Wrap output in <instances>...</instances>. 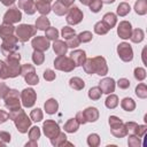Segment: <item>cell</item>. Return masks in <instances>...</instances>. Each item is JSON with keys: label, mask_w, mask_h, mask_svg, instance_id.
Listing matches in <instances>:
<instances>
[{"label": "cell", "mask_w": 147, "mask_h": 147, "mask_svg": "<svg viewBox=\"0 0 147 147\" xmlns=\"http://www.w3.org/2000/svg\"><path fill=\"white\" fill-rule=\"evenodd\" d=\"M20 60H21V55L20 53H11L9 55H7L6 59V64L8 68V75L9 77H16L21 74V67H20Z\"/></svg>", "instance_id": "obj_3"}, {"label": "cell", "mask_w": 147, "mask_h": 147, "mask_svg": "<svg viewBox=\"0 0 147 147\" xmlns=\"http://www.w3.org/2000/svg\"><path fill=\"white\" fill-rule=\"evenodd\" d=\"M117 105H118V99H117V96H116L115 94H110V95L106 99V107H107V108L113 109V108H115Z\"/></svg>", "instance_id": "obj_35"}, {"label": "cell", "mask_w": 147, "mask_h": 147, "mask_svg": "<svg viewBox=\"0 0 147 147\" xmlns=\"http://www.w3.org/2000/svg\"><path fill=\"white\" fill-rule=\"evenodd\" d=\"M117 85H118L119 88H127V87L130 86V82H129L127 79H125V78H121V79L118 80Z\"/></svg>", "instance_id": "obj_51"}, {"label": "cell", "mask_w": 147, "mask_h": 147, "mask_svg": "<svg viewBox=\"0 0 147 147\" xmlns=\"http://www.w3.org/2000/svg\"><path fill=\"white\" fill-rule=\"evenodd\" d=\"M52 9H53V11L56 14V15H64L65 13H68V10H69V8L68 7H65L60 0H57L54 5H53V7H52Z\"/></svg>", "instance_id": "obj_25"}, {"label": "cell", "mask_w": 147, "mask_h": 147, "mask_svg": "<svg viewBox=\"0 0 147 147\" xmlns=\"http://www.w3.org/2000/svg\"><path fill=\"white\" fill-rule=\"evenodd\" d=\"M15 31H16L17 39L24 42V41H28V39H30L31 37H33L36 34L37 28L33 25H30V24H21L15 29Z\"/></svg>", "instance_id": "obj_4"}, {"label": "cell", "mask_w": 147, "mask_h": 147, "mask_svg": "<svg viewBox=\"0 0 147 147\" xmlns=\"http://www.w3.org/2000/svg\"><path fill=\"white\" fill-rule=\"evenodd\" d=\"M9 118H11L17 127V130L22 133L28 132V129L30 127L31 121L29 119V117L26 116V114L22 110V109H17V110H13L9 113Z\"/></svg>", "instance_id": "obj_2"}, {"label": "cell", "mask_w": 147, "mask_h": 147, "mask_svg": "<svg viewBox=\"0 0 147 147\" xmlns=\"http://www.w3.org/2000/svg\"><path fill=\"white\" fill-rule=\"evenodd\" d=\"M0 145H3V142H1V141H0Z\"/></svg>", "instance_id": "obj_61"}, {"label": "cell", "mask_w": 147, "mask_h": 147, "mask_svg": "<svg viewBox=\"0 0 147 147\" xmlns=\"http://www.w3.org/2000/svg\"><path fill=\"white\" fill-rule=\"evenodd\" d=\"M88 6H90V9L93 13H98L102 7V1L101 0H93Z\"/></svg>", "instance_id": "obj_47"}, {"label": "cell", "mask_w": 147, "mask_h": 147, "mask_svg": "<svg viewBox=\"0 0 147 147\" xmlns=\"http://www.w3.org/2000/svg\"><path fill=\"white\" fill-rule=\"evenodd\" d=\"M36 9H37L40 14L46 15V14H48V13L51 11L52 7H51V5H49L48 1H45V0H37V1H36Z\"/></svg>", "instance_id": "obj_21"}, {"label": "cell", "mask_w": 147, "mask_h": 147, "mask_svg": "<svg viewBox=\"0 0 147 147\" xmlns=\"http://www.w3.org/2000/svg\"><path fill=\"white\" fill-rule=\"evenodd\" d=\"M69 85H70V87H72L74 90L79 91V90H83V88H84L85 83H84V80L80 79L79 77H72V78L69 80Z\"/></svg>", "instance_id": "obj_27"}, {"label": "cell", "mask_w": 147, "mask_h": 147, "mask_svg": "<svg viewBox=\"0 0 147 147\" xmlns=\"http://www.w3.org/2000/svg\"><path fill=\"white\" fill-rule=\"evenodd\" d=\"M131 32H132V28H131V24L126 21H123L119 23L118 25V29H117V33L121 38L123 39H127L130 38L131 36Z\"/></svg>", "instance_id": "obj_16"}, {"label": "cell", "mask_w": 147, "mask_h": 147, "mask_svg": "<svg viewBox=\"0 0 147 147\" xmlns=\"http://www.w3.org/2000/svg\"><path fill=\"white\" fill-rule=\"evenodd\" d=\"M0 139L3 140L5 142H8V141H10V134H9L8 132L1 131V132H0Z\"/></svg>", "instance_id": "obj_54"}, {"label": "cell", "mask_w": 147, "mask_h": 147, "mask_svg": "<svg viewBox=\"0 0 147 147\" xmlns=\"http://www.w3.org/2000/svg\"><path fill=\"white\" fill-rule=\"evenodd\" d=\"M18 7L29 15H32L36 11V3L33 0H18Z\"/></svg>", "instance_id": "obj_19"}, {"label": "cell", "mask_w": 147, "mask_h": 147, "mask_svg": "<svg viewBox=\"0 0 147 147\" xmlns=\"http://www.w3.org/2000/svg\"><path fill=\"white\" fill-rule=\"evenodd\" d=\"M32 47L37 51H47L49 48V41L46 37H41V36H37L32 39Z\"/></svg>", "instance_id": "obj_15"}, {"label": "cell", "mask_w": 147, "mask_h": 147, "mask_svg": "<svg viewBox=\"0 0 147 147\" xmlns=\"http://www.w3.org/2000/svg\"><path fill=\"white\" fill-rule=\"evenodd\" d=\"M23 76V78L25 79V82L30 85H36L39 83V78L34 71V68L31 64H24L23 67H21V74Z\"/></svg>", "instance_id": "obj_5"}, {"label": "cell", "mask_w": 147, "mask_h": 147, "mask_svg": "<svg viewBox=\"0 0 147 147\" xmlns=\"http://www.w3.org/2000/svg\"><path fill=\"white\" fill-rule=\"evenodd\" d=\"M146 2H147V0H139V1L136 2L134 9H136V11H137L138 14L144 15V14L147 11V5H146Z\"/></svg>", "instance_id": "obj_31"}, {"label": "cell", "mask_w": 147, "mask_h": 147, "mask_svg": "<svg viewBox=\"0 0 147 147\" xmlns=\"http://www.w3.org/2000/svg\"><path fill=\"white\" fill-rule=\"evenodd\" d=\"M102 22H103V23H105L109 29H111L113 26H115V24H116V22H117L116 15H115V14H113V13H107V14L103 16Z\"/></svg>", "instance_id": "obj_26"}, {"label": "cell", "mask_w": 147, "mask_h": 147, "mask_svg": "<svg viewBox=\"0 0 147 147\" xmlns=\"http://www.w3.org/2000/svg\"><path fill=\"white\" fill-rule=\"evenodd\" d=\"M8 118H9V114L5 110H0V123L6 122Z\"/></svg>", "instance_id": "obj_55"}, {"label": "cell", "mask_w": 147, "mask_h": 147, "mask_svg": "<svg viewBox=\"0 0 147 147\" xmlns=\"http://www.w3.org/2000/svg\"><path fill=\"white\" fill-rule=\"evenodd\" d=\"M87 144L90 146H98L100 144V138L98 134L93 133V134H90L88 138H87Z\"/></svg>", "instance_id": "obj_46"}, {"label": "cell", "mask_w": 147, "mask_h": 147, "mask_svg": "<svg viewBox=\"0 0 147 147\" xmlns=\"http://www.w3.org/2000/svg\"><path fill=\"white\" fill-rule=\"evenodd\" d=\"M76 119H77V122H78L79 124H85V123H86V119H85V116H84L83 111L77 113V115H76Z\"/></svg>", "instance_id": "obj_53"}, {"label": "cell", "mask_w": 147, "mask_h": 147, "mask_svg": "<svg viewBox=\"0 0 147 147\" xmlns=\"http://www.w3.org/2000/svg\"><path fill=\"white\" fill-rule=\"evenodd\" d=\"M130 38H131V40H132L133 42H140V41L144 39V32H142V30L136 29L133 32H131Z\"/></svg>", "instance_id": "obj_33"}, {"label": "cell", "mask_w": 147, "mask_h": 147, "mask_svg": "<svg viewBox=\"0 0 147 147\" xmlns=\"http://www.w3.org/2000/svg\"><path fill=\"white\" fill-rule=\"evenodd\" d=\"M45 1H48V2H51V1H52V0H45Z\"/></svg>", "instance_id": "obj_60"}, {"label": "cell", "mask_w": 147, "mask_h": 147, "mask_svg": "<svg viewBox=\"0 0 147 147\" xmlns=\"http://www.w3.org/2000/svg\"><path fill=\"white\" fill-rule=\"evenodd\" d=\"M101 94H102V92H101V90H100L99 86L92 87V88L88 91V96H90V99H92V100H99L100 96H101Z\"/></svg>", "instance_id": "obj_36"}, {"label": "cell", "mask_w": 147, "mask_h": 147, "mask_svg": "<svg viewBox=\"0 0 147 147\" xmlns=\"http://www.w3.org/2000/svg\"><path fill=\"white\" fill-rule=\"evenodd\" d=\"M60 1H61L65 7H68V8H69V7L74 3V1H75V0H60Z\"/></svg>", "instance_id": "obj_56"}, {"label": "cell", "mask_w": 147, "mask_h": 147, "mask_svg": "<svg viewBox=\"0 0 147 147\" xmlns=\"http://www.w3.org/2000/svg\"><path fill=\"white\" fill-rule=\"evenodd\" d=\"M78 126H79V123L77 122L76 118H70L65 124H64V131L67 132H76L78 130Z\"/></svg>", "instance_id": "obj_28"}, {"label": "cell", "mask_w": 147, "mask_h": 147, "mask_svg": "<svg viewBox=\"0 0 147 147\" xmlns=\"http://www.w3.org/2000/svg\"><path fill=\"white\" fill-rule=\"evenodd\" d=\"M14 31H15V28H14L11 24H9V23H3V24L0 26V37H1L2 39H5V38L9 37V36H13Z\"/></svg>", "instance_id": "obj_23"}, {"label": "cell", "mask_w": 147, "mask_h": 147, "mask_svg": "<svg viewBox=\"0 0 147 147\" xmlns=\"http://www.w3.org/2000/svg\"><path fill=\"white\" fill-rule=\"evenodd\" d=\"M5 99V105L6 107L13 111V110H17L20 109V99H18V92L16 90H10L8 91V93L6 94Z\"/></svg>", "instance_id": "obj_8"}, {"label": "cell", "mask_w": 147, "mask_h": 147, "mask_svg": "<svg viewBox=\"0 0 147 147\" xmlns=\"http://www.w3.org/2000/svg\"><path fill=\"white\" fill-rule=\"evenodd\" d=\"M99 87L102 93L109 94V93L114 92V90H115V82L113 78H105L99 83Z\"/></svg>", "instance_id": "obj_17"}, {"label": "cell", "mask_w": 147, "mask_h": 147, "mask_svg": "<svg viewBox=\"0 0 147 147\" xmlns=\"http://www.w3.org/2000/svg\"><path fill=\"white\" fill-rule=\"evenodd\" d=\"M36 92L32 88H24L21 93V99H22V103L24 107H32L36 102Z\"/></svg>", "instance_id": "obj_10"}, {"label": "cell", "mask_w": 147, "mask_h": 147, "mask_svg": "<svg viewBox=\"0 0 147 147\" xmlns=\"http://www.w3.org/2000/svg\"><path fill=\"white\" fill-rule=\"evenodd\" d=\"M92 1H93V0H80V2H82L83 5H85V6H88Z\"/></svg>", "instance_id": "obj_58"}, {"label": "cell", "mask_w": 147, "mask_h": 147, "mask_svg": "<svg viewBox=\"0 0 147 147\" xmlns=\"http://www.w3.org/2000/svg\"><path fill=\"white\" fill-rule=\"evenodd\" d=\"M42 127H44V133L49 139H53V138L57 137L59 133H60V127H59L57 123H55L54 121H51V119L46 121L44 123V126Z\"/></svg>", "instance_id": "obj_11"}, {"label": "cell", "mask_w": 147, "mask_h": 147, "mask_svg": "<svg viewBox=\"0 0 147 147\" xmlns=\"http://www.w3.org/2000/svg\"><path fill=\"white\" fill-rule=\"evenodd\" d=\"M54 67L57 69V70H62V71H71L75 69V62L70 59V57H67L64 55H59L55 60H54Z\"/></svg>", "instance_id": "obj_6"}, {"label": "cell", "mask_w": 147, "mask_h": 147, "mask_svg": "<svg viewBox=\"0 0 147 147\" xmlns=\"http://www.w3.org/2000/svg\"><path fill=\"white\" fill-rule=\"evenodd\" d=\"M129 11H130V6L126 2H122V3L118 5V7H117V14L119 16H125L126 14H129Z\"/></svg>", "instance_id": "obj_39"}, {"label": "cell", "mask_w": 147, "mask_h": 147, "mask_svg": "<svg viewBox=\"0 0 147 147\" xmlns=\"http://www.w3.org/2000/svg\"><path fill=\"white\" fill-rule=\"evenodd\" d=\"M102 2H105V3H113L115 0H101Z\"/></svg>", "instance_id": "obj_59"}, {"label": "cell", "mask_w": 147, "mask_h": 147, "mask_svg": "<svg viewBox=\"0 0 147 147\" xmlns=\"http://www.w3.org/2000/svg\"><path fill=\"white\" fill-rule=\"evenodd\" d=\"M21 20H22V14L17 7H13V8L8 9L6 11V14L3 15V23L13 24V23L20 22Z\"/></svg>", "instance_id": "obj_12"}, {"label": "cell", "mask_w": 147, "mask_h": 147, "mask_svg": "<svg viewBox=\"0 0 147 147\" xmlns=\"http://www.w3.org/2000/svg\"><path fill=\"white\" fill-rule=\"evenodd\" d=\"M3 42L1 45V52L5 54V55H9L11 53H15L17 49H18V46H17V37L15 36H9L5 39H2Z\"/></svg>", "instance_id": "obj_9"}, {"label": "cell", "mask_w": 147, "mask_h": 147, "mask_svg": "<svg viewBox=\"0 0 147 147\" xmlns=\"http://www.w3.org/2000/svg\"><path fill=\"white\" fill-rule=\"evenodd\" d=\"M8 77H9V75H8V68H7L6 62L0 61V78L6 79Z\"/></svg>", "instance_id": "obj_44"}, {"label": "cell", "mask_w": 147, "mask_h": 147, "mask_svg": "<svg viewBox=\"0 0 147 147\" xmlns=\"http://www.w3.org/2000/svg\"><path fill=\"white\" fill-rule=\"evenodd\" d=\"M70 59L75 62V65L76 67H79V65H83L84 62L86 61V54H85L84 51L77 49V51H74L70 54Z\"/></svg>", "instance_id": "obj_18"}, {"label": "cell", "mask_w": 147, "mask_h": 147, "mask_svg": "<svg viewBox=\"0 0 147 147\" xmlns=\"http://www.w3.org/2000/svg\"><path fill=\"white\" fill-rule=\"evenodd\" d=\"M57 108H59V103H57V101L55 99H49V100H47L45 102V110H46L47 114L56 113Z\"/></svg>", "instance_id": "obj_24"}, {"label": "cell", "mask_w": 147, "mask_h": 147, "mask_svg": "<svg viewBox=\"0 0 147 147\" xmlns=\"http://www.w3.org/2000/svg\"><path fill=\"white\" fill-rule=\"evenodd\" d=\"M55 77H56V75H55V72H54L53 70L47 69V70H45V71H44V78H45L46 80H48V82L54 80V79H55Z\"/></svg>", "instance_id": "obj_49"}, {"label": "cell", "mask_w": 147, "mask_h": 147, "mask_svg": "<svg viewBox=\"0 0 147 147\" xmlns=\"http://www.w3.org/2000/svg\"><path fill=\"white\" fill-rule=\"evenodd\" d=\"M30 117H31L32 121H34V122H39V121L42 119V113H41V110H40L39 108L33 109V110L31 111V114H30Z\"/></svg>", "instance_id": "obj_43"}, {"label": "cell", "mask_w": 147, "mask_h": 147, "mask_svg": "<svg viewBox=\"0 0 147 147\" xmlns=\"http://www.w3.org/2000/svg\"><path fill=\"white\" fill-rule=\"evenodd\" d=\"M121 106H122L123 109H125L127 111H132L134 109V107H136V103H134V101L131 98H125V99L122 100Z\"/></svg>", "instance_id": "obj_30"}, {"label": "cell", "mask_w": 147, "mask_h": 147, "mask_svg": "<svg viewBox=\"0 0 147 147\" xmlns=\"http://www.w3.org/2000/svg\"><path fill=\"white\" fill-rule=\"evenodd\" d=\"M134 77L138 79V80H142L145 77H146V72L142 68H137L134 70Z\"/></svg>", "instance_id": "obj_50"}, {"label": "cell", "mask_w": 147, "mask_h": 147, "mask_svg": "<svg viewBox=\"0 0 147 147\" xmlns=\"http://www.w3.org/2000/svg\"><path fill=\"white\" fill-rule=\"evenodd\" d=\"M53 48H54V52L57 55H64L67 53V51H68V45H67V42L56 39L54 41V44H53Z\"/></svg>", "instance_id": "obj_22"}, {"label": "cell", "mask_w": 147, "mask_h": 147, "mask_svg": "<svg viewBox=\"0 0 147 147\" xmlns=\"http://www.w3.org/2000/svg\"><path fill=\"white\" fill-rule=\"evenodd\" d=\"M83 68L86 74H98L99 76H105L108 72V68L106 64V60L101 56H96L93 59H86V61L83 64Z\"/></svg>", "instance_id": "obj_1"}, {"label": "cell", "mask_w": 147, "mask_h": 147, "mask_svg": "<svg viewBox=\"0 0 147 147\" xmlns=\"http://www.w3.org/2000/svg\"><path fill=\"white\" fill-rule=\"evenodd\" d=\"M136 94L140 98H146L147 96V87L145 84H139L136 87Z\"/></svg>", "instance_id": "obj_41"}, {"label": "cell", "mask_w": 147, "mask_h": 147, "mask_svg": "<svg viewBox=\"0 0 147 147\" xmlns=\"http://www.w3.org/2000/svg\"><path fill=\"white\" fill-rule=\"evenodd\" d=\"M109 125L111 127V133L115 136V137H124L126 134V129H125V125L122 123V121L116 117V116H110L109 117Z\"/></svg>", "instance_id": "obj_7"}, {"label": "cell", "mask_w": 147, "mask_h": 147, "mask_svg": "<svg viewBox=\"0 0 147 147\" xmlns=\"http://www.w3.org/2000/svg\"><path fill=\"white\" fill-rule=\"evenodd\" d=\"M8 91H9V88L7 87V85L3 84V83H1L0 84V98H5L6 94L8 93Z\"/></svg>", "instance_id": "obj_52"}, {"label": "cell", "mask_w": 147, "mask_h": 147, "mask_svg": "<svg viewBox=\"0 0 147 147\" xmlns=\"http://www.w3.org/2000/svg\"><path fill=\"white\" fill-rule=\"evenodd\" d=\"M65 20H67L68 24H71V25L78 24L83 20V13L78 7H70Z\"/></svg>", "instance_id": "obj_13"}, {"label": "cell", "mask_w": 147, "mask_h": 147, "mask_svg": "<svg viewBox=\"0 0 147 147\" xmlns=\"http://www.w3.org/2000/svg\"><path fill=\"white\" fill-rule=\"evenodd\" d=\"M29 137H30L31 140L37 141L38 138L40 137V130H39V127H37V126L31 127V130H30V132H29Z\"/></svg>", "instance_id": "obj_45"}, {"label": "cell", "mask_w": 147, "mask_h": 147, "mask_svg": "<svg viewBox=\"0 0 147 147\" xmlns=\"http://www.w3.org/2000/svg\"><path fill=\"white\" fill-rule=\"evenodd\" d=\"M84 116H85V119L86 122H95L99 117V111L96 108L94 107H88L86 108L84 111H83Z\"/></svg>", "instance_id": "obj_20"}, {"label": "cell", "mask_w": 147, "mask_h": 147, "mask_svg": "<svg viewBox=\"0 0 147 147\" xmlns=\"http://www.w3.org/2000/svg\"><path fill=\"white\" fill-rule=\"evenodd\" d=\"M92 33L90 32V31H84V32H82V33H79L78 34V40H79V42H88L90 40H92Z\"/></svg>", "instance_id": "obj_40"}, {"label": "cell", "mask_w": 147, "mask_h": 147, "mask_svg": "<svg viewBox=\"0 0 147 147\" xmlns=\"http://www.w3.org/2000/svg\"><path fill=\"white\" fill-rule=\"evenodd\" d=\"M79 40H78V38L75 36V37H71V38H69V39H67V45H68V47H71V48H75V47H77V46H79Z\"/></svg>", "instance_id": "obj_48"}, {"label": "cell", "mask_w": 147, "mask_h": 147, "mask_svg": "<svg viewBox=\"0 0 147 147\" xmlns=\"http://www.w3.org/2000/svg\"><path fill=\"white\" fill-rule=\"evenodd\" d=\"M44 60H45L44 53H42L41 51L34 49V52H33V54H32V61H33L37 65H39V64H41V63L44 62Z\"/></svg>", "instance_id": "obj_34"}, {"label": "cell", "mask_w": 147, "mask_h": 147, "mask_svg": "<svg viewBox=\"0 0 147 147\" xmlns=\"http://www.w3.org/2000/svg\"><path fill=\"white\" fill-rule=\"evenodd\" d=\"M75 36H76V32H75L74 29H71V28H69V26H64V28L62 29V37H63V38L69 39V38L75 37Z\"/></svg>", "instance_id": "obj_42"}, {"label": "cell", "mask_w": 147, "mask_h": 147, "mask_svg": "<svg viewBox=\"0 0 147 147\" xmlns=\"http://www.w3.org/2000/svg\"><path fill=\"white\" fill-rule=\"evenodd\" d=\"M65 140H67V137H65V134L62 133V132H60L57 137L51 139V141H52V144H53L54 146H61V145H64Z\"/></svg>", "instance_id": "obj_37"}, {"label": "cell", "mask_w": 147, "mask_h": 147, "mask_svg": "<svg viewBox=\"0 0 147 147\" xmlns=\"http://www.w3.org/2000/svg\"><path fill=\"white\" fill-rule=\"evenodd\" d=\"M110 29L101 21V22H98L95 25H94V31H95V33H98V34H106L108 31H109Z\"/></svg>", "instance_id": "obj_32"}, {"label": "cell", "mask_w": 147, "mask_h": 147, "mask_svg": "<svg viewBox=\"0 0 147 147\" xmlns=\"http://www.w3.org/2000/svg\"><path fill=\"white\" fill-rule=\"evenodd\" d=\"M5 6H10V5H13L14 2H15V0H0Z\"/></svg>", "instance_id": "obj_57"}, {"label": "cell", "mask_w": 147, "mask_h": 147, "mask_svg": "<svg viewBox=\"0 0 147 147\" xmlns=\"http://www.w3.org/2000/svg\"><path fill=\"white\" fill-rule=\"evenodd\" d=\"M45 31H46V38H47V39H53V40H56V39H57V37H59V31H57L55 28L48 26Z\"/></svg>", "instance_id": "obj_38"}, {"label": "cell", "mask_w": 147, "mask_h": 147, "mask_svg": "<svg viewBox=\"0 0 147 147\" xmlns=\"http://www.w3.org/2000/svg\"><path fill=\"white\" fill-rule=\"evenodd\" d=\"M117 53H118L119 57H121L123 61H125V62L131 61L132 57H133L132 48H131V46H130L129 44H126V42H122V44L118 45V47H117Z\"/></svg>", "instance_id": "obj_14"}, {"label": "cell", "mask_w": 147, "mask_h": 147, "mask_svg": "<svg viewBox=\"0 0 147 147\" xmlns=\"http://www.w3.org/2000/svg\"><path fill=\"white\" fill-rule=\"evenodd\" d=\"M48 26H49L48 18H46L45 16H40L39 18H37V21H36V28L38 30H46Z\"/></svg>", "instance_id": "obj_29"}]
</instances>
